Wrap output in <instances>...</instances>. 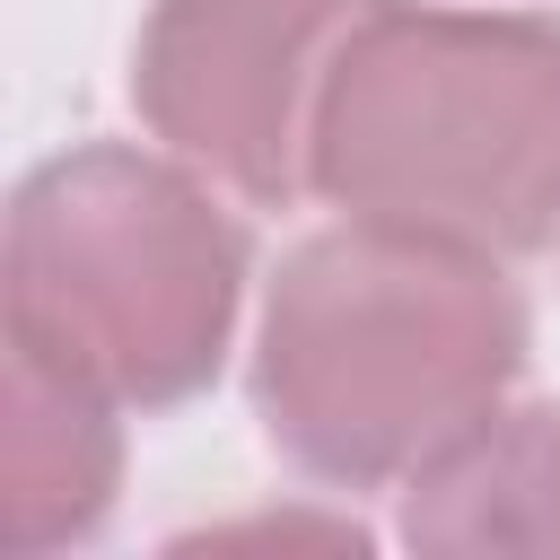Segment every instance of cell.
Wrapping results in <instances>:
<instances>
[{
    "instance_id": "obj_1",
    "label": "cell",
    "mask_w": 560,
    "mask_h": 560,
    "mask_svg": "<svg viewBox=\"0 0 560 560\" xmlns=\"http://www.w3.org/2000/svg\"><path fill=\"white\" fill-rule=\"evenodd\" d=\"M228 280L236 236L175 175L61 158L9 219V350L158 402L219 359Z\"/></svg>"
},
{
    "instance_id": "obj_2",
    "label": "cell",
    "mask_w": 560,
    "mask_h": 560,
    "mask_svg": "<svg viewBox=\"0 0 560 560\" xmlns=\"http://www.w3.org/2000/svg\"><path fill=\"white\" fill-rule=\"evenodd\" d=\"M341 0H175L149 35L140 88L149 114L192 149L219 158L236 184H289V105H298V44Z\"/></svg>"
}]
</instances>
